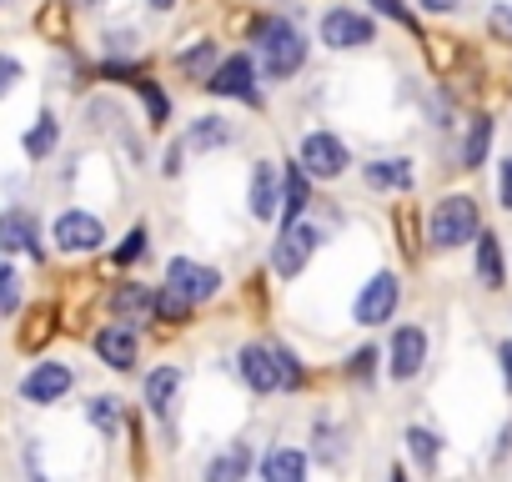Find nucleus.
I'll list each match as a JSON object with an SVG mask.
<instances>
[{
    "label": "nucleus",
    "instance_id": "0eeeda50",
    "mask_svg": "<svg viewBox=\"0 0 512 482\" xmlns=\"http://www.w3.org/2000/svg\"><path fill=\"white\" fill-rule=\"evenodd\" d=\"M317 241H322V231H317V226H307V221H287L282 241L272 247V272H277L282 282H292V277H297V272L312 262Z\"/></svg>",
    "mask_w": 512,
    "mask_h": 482
},
{
    "label": "nucleus",
    "instance_id": "2f4dec72",
    "mask_svg": "<svg viewBox=\"0 0 512 482\" xmlns=\"http://www.w3.org/2000/svg\"><path fill=\"white\" fill-rule=\"evenodd\" d=\"M377 347H357L352 357H347V377H357V382H372V372H377Z\"/></svg>",
    "mask_w": 512,
    "mask_h": 482
},
{
    "label": "nucleus",
    "instance_id": "423d86ee",
    "mask_svg": "<svg viewBox=\"0 0 512 482\" xmlns=\"http://www.w3.org/2000/svg\"><path fill=\"white\" fill-rule=\"evenodd\" d=\"M397 307H402V282H397L392 272H377V277L357 292L352 317H357V327H382V322H392Z\"/></svg>",
    "mask_w": 512,
    "mask_h": 482
},
{
    "label": "nucleus",
    "instance_id": "39448f33",
    "mask_svg": "<svg viewBox=\"0 0 512 482\" xmlns=\"http://www.w3.org/2000/svg\"><path fill=\"white\" fill-rule=\"evenodd\" d=\"M51 241H56L66 257H91V252H101L106 226H101V216H91V211H61L56 226H51Z\"/></svg>",
    "mask_w": 512,
    "mask_h": 482
},
{
    "label": "nucleus",
    "instance_id": "f03ea898",
    "mask_svg": "<svg viewBox=\"0 0 512 482\" xmlns=\"http://www.w3.org/2000/svg\"><path fill=\"white\" fill-rule=\"evenodd\" d=\"M236 367H241V377H246V387H251L256 397L302 387V362H297L282 342H272V347H262V342L241 347V362H236Z\"/></svg>",
    "mask_w": 512,
    "mask_h": 482
},
{
    "label": "nucleus",
    "instance_id": "e433bc0d",
    "mask_svg": "<svg viewBox=\"0 0 512 482\" xmlns=\"http://www.w3.org/2000/svg\"><path fill=\"white\" fill-rule=\"evenodd\" d=\"M372 6H377V11H382V16H392V21H397V26H407V31H412V26H417V21H412V11H407V6H402V0H372Z\"/></svg>",
    "mask_w": 512,
    "mask_h": 482
},
{
    "label": "nucleus",
    "instance_id": "2eb2a0df",
    "mask_svg": "<svg viewBox=\"0 0 512 482\" xmlns=\"http://www.w3.org/2000/svg\"><path fill=\"white\" fill-rule=\"evenodd\" d=\"M282 211V176L272 161H256L251 166V216L256 221H272Z\"/></svg>",
    "mask_w": 512,
    "mask_h": 482
},
{
    "label": "nucleus",
    "instance_id": "79ce46f5",
    "mask_svg": "<svg viewBox=\"0 0 512 482\" xmlns=\"http://www.w3.org/2000/svg\"><path fill=\"white\" fill-rule=\"evenodd\" d=\"M146 6H151V11H171V6H176V0H146Z\"/></svg>",
    "mask_w": 512,
    "mask_h": 482
},
{
    "label": "nucleus",
    "instance_id": "7ed1b4c3",
    "mask_svg": "<svg viewBox=\"0 0 512 482\" xmlns=\"http://www.w3.org/2000/svg\"><path fill=\"white\" fill-rule=\"evenodd\" d=\"M482 231V216H477V201L472 196H462V191H452V196H442L437 206H432V216H427V241L437 252H457V247H467V241Z\"/></svg>",
    "mask_w": 512,
    "mask_h": 482
},
{
    "label": "nucleus",
    "instance_id": "a211bd4d",
    "mask_svg": "<svg viewBox=\"0 0 512 482\" xmlns=\"http://www.w3.org/2000/svg\"><path fill=\"white\" fill-rule=\"evenodd\" d=\"M412 161L407 156H397V161H372L367 166V186H377V191H412Z\"/></svg>",
    "mask_w": 512,
    "mask_h": 482
},
{
    "label": "nucleus",
    "instance_id": "dca6fc26",
    "mask_svg": "<svg viewBox=\"0 0 512 482\" xmlns=\"http://www.w3.org/2000/svg\"><path fill=\"white\" fill-rule=\"evenodd\" d=\"M181 382H186L181 367H156V372L146 377V407H151L156 417H166L171 402H176V392H181Z\"/></svg>",
    "mask_w": 512,
    "mask_h": 482
},
{
    "label": "nucleus",
    "instance_id": "1a4fd4ad",
    "mask_svg": "<svg viewBox=\"0 0 512 482\" xmlns=\"http://www.w3.org/2000/svg\"><path fill=\"white\" fill-rule=\"evenodd\" d=\"M322 41H327L332 51L372 46V41H377V26H372L362 11H352V6H332V11L322 16Z\"/></svg>",
    "mask_w": 512,
    "mask_h": 482
},
{
    "label": "nucleus",
    "instance_id": "4be33fe9",
    "mask_svg": "<svg viewBox=\"0 0 512 482\" xmlns=\"http://www.w3.org/2000/svg\"><path fill=\"white\" fill-rule=\"evenodd\" d=\"M487 146H492V121L487 116H472V126H467V136H462V166H482L487 161Z\"/></svg>",
    "mask_w": 512,
    "mask_h": 482
},
{
    "label": "nucleus",
    "instance_id": "4c0bfd02",
    "mask_svg": "<svg viewBox=\"0 0 512 482\" xmlns=\"http://www.w3.org/2000/svg\"><path fill=\"white\" fill-rule=\"evenodd\" d=\"M497 201L512 211V156H502V171H497Z\"/></svg>",
    "mask_w": 512,
    "mask_h": 482
},
{
    "label": "nucleus",
    "instance_id": "4468645a",
    "mask_svg": "<svg viewBox=\"0 0 512 482\" xmlns=\"http://www.w3.org/2000/svg\"><path fill=\"white\" fill-rule=\"evenodd\" d=\"M0 252H31L41 257V231H36V216L26 206H11V211H0Z\"/></svg>",
    "mask_w": 512,
    "mask_h": 482
},
{
    "label": "nucleus",
    "instance_id": "72a5a7b5",
    "mask_svg": "<svg viewBox=\"0 0 512 482\" xmlns=\"http://www.w3.org/2000/svg\"><path fill=\"white\" fill-rule=\"evenodd\" d=\"M141 252H146V226H136V231L121 241V247H116V267H131Z\"/></svg>",
    "mask_w": 512,
    "mask_h": 482
},
{
    "label": "nucleus",
    "instance_id": "c9c22d12",
    "mask_svg": "<svg viewBox=\"0 0 512 482\" xmlns=\"http://www.w3.org/2000/svg\"><path fill=\"white\" fill-rule=\"evenodd\" d=\"M21 76H26V71H21V61H16V56H0V101H6V96L21 86Z\"/></svg>",
    "mask_w": 512,
    "mask_h": 482
},
{
    "label": "nucleus",
    "instance_id": "b1692460",
    "mask_svg": "<svg viewBox=\"0 0 512 482\" xmlns=\"http://www.w3.org/2000/svg\"><path fill=\"white\" fill-rule=\"evenodd\" d=\"M307 201H312V191H307V171H302V166H292V171H287V181H282V216H287V221H297V216L307 211Z\"/></svg>",
    "mask_w": 512,
    "mask_h": 482
},
{
    "label": "nucleus",
    "instance_id": "f704fd0d",
    "mask_svg": "<svg viewBox=\"0 0 512 482\" xmlns=\"http://www.w3.org/2000/svg\"><path fill=\"white\" fill-rule=\"evenodd\" d=\"M487 31H492V41H512V6H492L487 11Z\"/></svg>",
    "mask_w": 512,
    "mask_h": 482
},
{
    "label": "nucleus",
    "instance_id": "9b49d317",
    "mask_svg": "<svg viewBox=\"0 0 512 482\" xmlns=\"http://www.w3.org/2000/svg\"><path fill=\"white\" fill-rule=\"evenodd\" d=\"M427 362V332L422 327H397L392 347H387V377L392 382H412Z\"/></svg>",
    "mask_w": 512,
    "mask_h": 482
},
{
    "label": "nucleus",
    "instance_id": "f3484780",
    "mask_svg": "<svg viewBox=\"0 0 512 482\" xmlns=\"http://www.w3.org/2000/svg\"><path fill=\"white\" fill-rule=\"evenodd\" d=\"M262 477H267V482H302V477H307V452H297V447H272V452L262 457Z\"/></svg>",
    "mask_w": 512,
    "mask_h": 482
},
{
    "label": "nucleus",
    "instance_id": "ddd939ff",
    "mask_svg": "<svg viewBox=\"0 0 512 482\" xmlns=\"http://www.w3.org/2000/svg\"><path fill=\"white\" fill-rule=\"evenodd\" d=\"M166 287H176V292H181V297H191V302H206V297H216V292H221V272H216V267H206V262L176 257V262L166 267Z\"/></svg>",
    "mask_w": 512,
    "mask_h": 482
},
{
    "label": "nucleus",
    "instance_id": "a19ab883",
    "mask_svg": "<svg viewBox=\"0 0 512 482\" xmlns=\"http://www.w3.org/2000/svg\"><path fill=\"white\" fill-rule=\"evenodd\" d=\"M176 171H181V146L166 151V176H176Z\"/></svg>",
    "mask_w": 512,
    "mask_h": 482
},
{
    "label": "nucleus",
    "instance_id": "a878e982",
    "mask_svg": "<svg viewBox=\"0 0 512 482\" xmlns=\"http://www.w3.org/2000/svg\"><path fill=\"white\" fill-rule=\"evenodd\" d=\"M191 297H181L176 287H161L156 297H151V317H161V322H191Z\"/></svg>",
    "mask_w": 512,
    "mask_h": 482
},
{
    "label": "nucleus",
    "instance_id": "58836bf2",
    "mask_svg": "<svg viewBox=\"0 0 512 482\" xmlns=\"http://www.w3.org/2000/svg\"><path fill=\"white\" fill-rule=\"evenodd\" d=\"M497 362H502V382L512 387V337H507V342H497Z\"/></svg>",
    "mask_w": 512,
    "mask_h": 482
},
{
    "label": "nucleus",
    "instance_id": "ea45409f",
    "mask_svg": "<svg viewBox=\"0 0 512 482\" xmlns=\"http://www.w3.org/2000/svg\"><path fill=\"white\" fill-rule=\"evenodd\" d=\"M417 6H422V11H432V16H447V11H457V6H462V0H417Z\"/></svg>",
    "mask_w": 512,
    "mask_h": 482
},
{
    "label": "nucleus",
    "instance_id": "7c9ffc66",
    "mask_svg": "<svg viewBox=\"0 0 512 482\" xmlns=\"http://www.w3.org/2000/svg\"><path fill=\"white\" fill-rule=\"evenodd\" d=\"M136 91H141V101H146L151 126H161V121H166V96H161V86H156L151 76H136Z\"/></svg>",
    "mask_w": 512,
    "mask_h": 482
},
{
    "label": "nucleus",
    "instance_id": "aec40b11",
    "mask_svg": "<svg viewBox=\"0 0 512 482\" xmlns=\"http://www.w3.org/2000/svg\"><path fill=\"white\" fill-rule=\"evenodd\" d=\"M477 277L482 287H502V247L492 231H477Z\"/></svg>",
    "mask_w": 512,
    "mask_h": 482
},
{
    "label": "nucleus",
    "instance_id": "bb28decb",
    "mask_svg": "<svg viewBox=\"0 0 512 482\" xmlns=\"http://www.w3.org/2000/svg\"><path fill=\"white\" fill-rule=\"evenodd\" d=\"M86 417H91V427H96L101 437H116V432H121V402H116V397H91V402H86Z\"/></svg>",
    "mask_w": 512,
    "mask_h": 482
},
{
    "label": "nucleus",
    "instance_id": "c85d7f7f",
    "mask_svg": "<svg viewBox=\"0 0 512 482\" xmlns=\"http://www.w3.org/2000/svg\"><path fill=\"white\" fill-rule=\"evenodd\" d=\"M407 447H412L417 467H432V462H437V452H442V437H437V432H427V427H412V432H407Z\"/></svg>",
    "mask_w": 512,
    "mask_h": 482
},
{
    "label": "nucleus",
    "instance_id": "6e6552de",
    "mask_svg": "<svg viewBox=\"0 0 512 482\" xmlns=\"http://www.w3.org/2000/svg\"><path fill=\"white\" fill-rule=\"evenodd\" d=\"M206 91H211V96L246 101V106H262V91H256V66H251L246 56H226V61H216V71L206 76Z\"/></svg>",
    "mask_w": 512,
    "mask_h": 482
},
{
    "label": "nucleus",
    "instance_id": "f8f14e48",
    "mask_svg": "<svg viewBox=\"0 0 512 482\" xmlns=\"http://www.w3.org/2000/svg\"><path fill=\"white\" fill-rule=\"evenodd\" d=\"M91 347H96V357H101L111 372H131V367H136V352H141V347H136V327L121 322V317L106 322V327L91 337Z\"/></svg>",
    "mask_w": 512,
    "mask_h": 482
},
{
    "label": "nucleus",
    "instance_id": "f257e3e1",
    "mask_svg": "<svg viewBox=\"0 0 512 482\" xmlns=\"http://www.w3.org/2000/svg\"><path fill=\"white\" fill-rule=\"evenodd\" d=\"M251 41H256V56H262V76L267 81H292L307 61V41L292 21L282 16H262L251 26Z\"/></svg>",
    "mask_w": 512,
    "mask_h": 482
},
{
    "label": "nucleus",
    "instance_id": "9d476101",
    "mask_svg": "<svg viewBox=\"0 0 512 482\" xmlns=\"http://www.w3.org/2000/svg\"><path fill=\"white\" fill-rule=\"evenodd\" d=\"M71 387H76V372H71L66 362H36V367L26 372V382H21V397H26L31 407H51V402H61Z\"/></svg>",
    "mask_w": 512,
    "mask_h": 482
},
{
    "label": "nucleus",
    "instance_id": "6ab92c4d",
    "mask_svg": "<svg viewBox=\"0 0 512 482\" xmlns=\"http://www.w3.org/2000/svg\"><path fill=\"white\" fill-rule=\"evenodd\" d=\"M186 146H191V151H216V146H231V121H221V116H201V121L191 126Z\"/></svg>",
    "mask_w": 512,
    "mask_h": 482
},
{
    "label": "nucleus",
    "instance_id": "37998d69",
    "mask_svg": "<svg viewBox=\"0 0 512 482\" xmlns=\"http://www.w3.org/2000/svg\"><path fill=\"white\" fill-rule=\"evenodd\" d=\"M76 6H86V11H91V6H101V0H76Z\"/></svg>",
    "mask_w": 512,
    "mask_h": 482
},
{
    "label": "nucleus",
    "instance_id": "c756f323",
    "mask_svg": "<svg viewBox=\"0 0 512 482\" xmlns=\"http://www.w3.org/2000/svg\"><path fill=\"white\" fill-rule=\"evenodd\" d=\"M246 467H251L246 447H231V452H221V457H216V462L206 467V477H211V482H226V477H241Z\"/></svg>",
    "mask_w": 512,
    "mask_h": 482
},
{
    "label": "nucleus",
    "instance_id": "cd10ccee",
    "mask_svg": "<svg viewBox=\"0 0 512 482\" xmlns=\"http://www.w3.org/2000/svg\"><path fill=\"white\" fill-rule=\"evenodd\" d=\"M21 312V272L0 257V317H16Z\"/></svg>",
    "mask_w": 512,
    "mask_h": 482
},
{
    "label": "nucleus",
    "instance_id": "20e7f679",
    "mask_svg": "<svg viewBox=\"0 0 512 482\" xmlns=\"http://www.w3.org/2000/svg\"><path fill=\"white\" fill-rule=\"evenodd\" d=\"M347 146L332 136V131H307L302 136V146H297V166L312 176V181H337L342 171H347Z\"/></svg>",
    "mask_w": 512,
    "mask_h": 482
},
{
    "label": "nucleus",
    "instance_id": "473e14b6",
    "mask_svg": "<svg viewBox=\"0 0 512 482\" xmlns=\"http://www.w3.org/2000/svg\"><path fill=\"white\" fill-rule=\"evenodd\" d=\"M51 317H56V312H51V307H41V312L31 317L36 327H26V332H21V347H41V342H46V337L56 332V327H51Z\"/></svg>",
    "mask_w": 512,
    "mask_h": 482
},
{
    "label": "nucleus",
    "instance_id": "5701e85b",
    "mask_svg": "<svg viewBox=\"0 0 512 482\" xmlns=\"http://www.w3.org/2000/svg\"><path fill=\"white\" fill-rule=\"evenodd\" d=\"M56 141H61V126H56V116L46 111V116L26 131V156H31V161H46V156L56 151Z\"/></svg>",
    "mask_w": 512,
    "mask_h": 482
},
{
    "label": "nucleus",
    "instance_id": "412c9836",
    "mask_svg": "<svg viewBox=\"0 0 512 482\" xmlns=\"http://www.w3.org/2000/svg\"><path fill=\"white\" fill-rule=\"evenodd\" d=\"M176 71H181V76H191V81H206V76L216 71V46H211V41L186 46V51L176 56Z\"/></svg>",
    "mask_w": 512,
    "mask_h": 482
},
{
    "label": "nucleus",
    "instance_id": "393cba45",
    "mask_svg": "<svg viewBox=\"0 0 512 482\" xmlns=\"http://www.w3.org/2000/svg\"><path fill=\"white\" fill-rule=\"evenodd\" d=\"M151 297H156V292H146V287H121V292L111 297V312H116L121 322L151 317Z\"/></svg>",
    "mask_w": 512,
    "mask_h": 482
}]
</instances>
